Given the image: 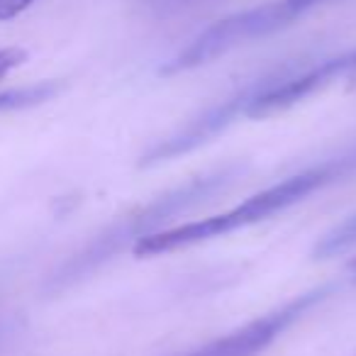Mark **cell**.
Here are the masks:
<instances>
[{
  "label": "cell",
  "instance_id": "1",
  "mask_svg": "<svg viewBox=\"0 0 356 356\" xmlns=\"http://www.w3.org/2000/svg\"><path fill=\"white\" fill-rule=\"evenodd\" d=\"M242 173L244 163H225V166H218L213 171L188 178L186 184H178L173 188L163 191L161 195L129 210L122 218H115L108 227L100 229L88 244H83L74 257L66 259L51 273L44 291L61 293L83 283L86 278H90L103 266H108L115 257H120L124 249H132L139 239L161 232L163 225H168L171 220L181 218V215L195 210L198 205L210 203L215 195L225 193L237 178H242Z\"/></svg>",
  "mask_w": 356,
  "mask_h": 356
},
{
  "label": "cell",
  "instance_id": "2",
  "mask_svg": "<svg viewBox=\"0 0 356 356\" xmlns=\"http://www.w3.org/2000/svg\"><path fill=\"white\" fill-rule=\"evenodd\" d=\"M356 171V147H351L349 152L339 154L334 159L310 166L305 171L296 173L291 178H283L281 184L271 186L266 191H259L252 198H247L244 203L234 205L227 213L213 215V218L195 220V222L178 225L171 229H161L156 234L139 239L132 247L137 259H152L161 257V254H173L181 249L195 247V244L210 242V239L225 237L229 232L237 229H247L252 225H259L264 220H271L273 215L286 213L288 208L302 203L305 198H310L312 193L327 188V186L344 181L346 176Z\"/></svg>",
  "mask_w": 356,
  "mask_h": 356
},
{
  "label": "cell",
  "instance_id": "3",
  "mask_svg": "<svg viewBox=\"0 0 356 356\" xmlns=\"http://www.w3.org/2000/svg\"><path fill=\"white\" fill-rule=\"evenodd\" d=\"M300 66H302V61H288V64H283V66H276V69L266 71V74L249 81L244 88L229 93L225 100H218L215 105L205 108L203 113L191 118L186 124H181V127H176L173 132H168L166 137L149 144V147L139 154V161H137L139 168L161 166V163H168V161H173V159L186 156V154L205 147V144L213 142L218 134H222L234 120H239L242 115L247 118V110L252 108L266 90H271L276 83L288 79V76L300 69Z\"/></svg>",
  "mask_w": 356,
  "mask_h": 356
},
{
  "label": "cell",
  "instance_id": "4",
  "mask_svg": "<svg viewBox=\"0 0 356 356\" xmlns=\"http://www.w3.org/2000/svg\"><path fill=\"white\" fill-rule=\"evenodd\" d=\"M339 288H341L339 281L322 283V286L310 288V291L286 300L283 305L273 307L266 315L237 327L229 334L210 339L205 344L195 346V349L176 351V354H168V356H261L283 332L291 330L298 320H302L312 307L325 302L330 296H334Z\"/></svg>",
  "mask_w": 356,
  "mask_h": 356
},
{
  "label": "cell",
  "instance_id": "5",
  "mask_svg": "<svg viewBox=\"0 0 356 356\" xmlns=\"http://www.w3.org/2000/svg\"><path fill=\"white\" fill-rule=\"evenodd\" d=\"M337 81H349L356 86V49L337 54L332 59H325L320 64L310 66V69H298L293 71L288 79L276 83L271 90L261 95L252 108L247 110V118L252 120H266L271 115L286 113V110L296 108L298 103L312 98L320 90L334 86Z\"/></svg>",
  "mask_w": 356,
  "mask_h": 356
},
{
  "label": "cell",
  "instance_id": "6",
  "mask_svg": "<svg viewBox=\"0 0 356 356\" xmlns=\"http://www.w3.org/2000/svg\"><path fill=\"white\" fill-rule=\"evenodd\" d=\"M330 3V0H271L264 6L252 8L254 25L261 37H268L278 30L291 27L298 17H302L305 13H310L312 8H320Z\"/></svg>",
  "mask_w": 356,
  "mask_h": 356
},
{
  "label": "cell",
  "instance_id": "7",
  "mask_svg": "<svg viewBox=\"0 0 356 356\" xmlns=\"http://www.w3.org/2000/svg\"><path fill=\"white\" fill-rule=\"evenodd\" d=\"M356 247V213L349 215L344 222H339L337 227H332L322 239H317V244L312 247V259H334L346 254L349 249Z\"/></svg>",
  "mask_w": 356,
  "mask_h": 356
},
{
  "label": "cell",
  "instance_id": "8",
  "mask_svg": "<svg viewBox=\"0 0 356 356\" xmlns=\"http://www.w3.org/2000/svg\"><path fill=\"white\" fill-rule=\"evenodd\" d=\"M203 3H208V0H144V8L154 17H173L191 10V8L203 6Z\"/></svg>",
  "mask_w": 356,
  "mask_h": 356
},
{
  "label": "cell",
  "instance_id": "9",
  "mask_svg": "<svg viewBox=\"0 0 356 356\" xmlns=\"http://www.w3.org/2000/svg\"><path fill=\"white\" fill-rule=\"evenodd\" d=\"M25 61H27V51L22 47H6V49H0V81L8 79Z\"/></svg>",
  "mask_w": 356,
  "mask_h": 356
},
{
  "label": "cell",
  "instance_id": "10",
  "mask_svg": "<svg viewBox=\"0 0 356 356\" xmlns=\"http://www.w3.org/2000/svg\"><path fill=\"white\" fill-rule=\"evenodd\" d=\"M37 0H3V6H6V13H8V17H17L20 13H25L27 8H32L35 6Z\"/></svg>",
  "mask_w": 356,
  "mask_h": 356
}]
</instances>
